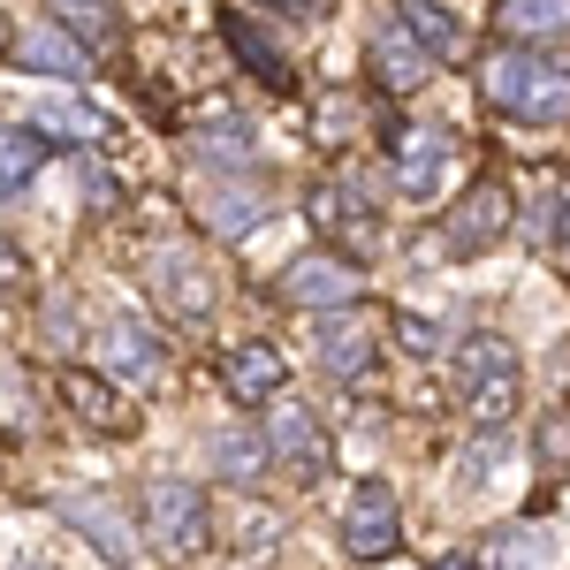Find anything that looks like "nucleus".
I'll return each mask as SVG.
<instances>
[{
	"label": "nucleus",
	"mask_w": 570,
	"mask_h": 570,
	"mask_svg": "<svg viewBox=\"0 0 570 570\" xmlns=\"http://www.w3.org/2000/svg\"><path fill=\"white\" fill-rule=\"evenodd\" d=\"M487 107L510 115V122H540L548 130V122L570 115V69L548 61L540 46H502L487 61Z\"/></svg>",
	"instance_id": "f257e3e1"
},
{
	"label": "nucleus",
	"mask_w": 570,
	"mask_h": 570,
	"mask_svg": "<svg viewBox=\"0 0 570 570\" xmlns=\"http://www.w3.org/2000/svg\"><path fill=\"white\" fill-rule=\"evenodd\" d=\"M456 403L494 426V419H510L518 411V351L502 343V335H464L456 343Z\"/></svg>",
	"instance_id": "f03ea898"
},
{
	"label": "nucleus",
	"mask_w": 570,
	"mask_h": 570,
	"mask_svg": "<svg viewBox=\"0 0 570 570\" xmlns=\"http://www.w3.org/2000/svg\"><path fill=\"white\" fill-rule=\"evenodd\" d=\"M305 214L320 236H335V244H351V252H373L381 244V190L365 176H335V183H320L305 198Z\"/></svg>",
	"instance_id": "7ed1b4c3"
},
{
	"label": "nucleus",
	"mask_w": 570,
	"mask_h": 570,
	"mask_svg": "<svg viewBox=\"0 0 570 570\" xmlns=\"http://www.w3.org/2000/svg\"><path fill=\"white\" fill-rule=\"evenodd\" d=\"M502 236H510V190L502 183H472L449 206V220H441V244H426V252H441V259H480Z\"/></svg>",
	"instance_id": "20e7f679"
},
{
	"label": "nucleus",
	"mask_w": 570,
	"mask_h": 570,
	"mask_svg": "<svg viewBox=\"0 0 570 570\" xmlns=\"http://www.w3.org/2000/svg\"><path fill=\"white\" fill-rule=\"evenodd\" d=\"M145 525H153V548L160 556H198L206 548V494L176 472L145 480Z\"/></svg>",
	"instance_id": "39448f33"
},
{
	"label": "nucleus",
	"mask_w": 570,
	"mask_h": 570,
	"mask_svg": "<svg viewBox=\"0 0 570 570\" xmlns=\"http://www.w3.org/2000/svg\"><path fill=\"white\" fill-rule=\"evenodd\" d=\"M91 351H99V373H107L122 395H145V389L168 381V351H160V335L137 327V320H107Z\"/></svg>",
	"instance_id": "423d86ee"
},
{
	"label": "nucleus",
	"mask_w": 570,
	"mask_h": 570,
	"mask_svg": "<svg viewBox=\"0 0 570 570\" xmlns=\"http://www.w3.org/2000/svg\"><path fill=\"white\" fill-rule=\"evenodd\" d=\"M312 351H320V365H327V381H343V389H357V381L373 373V351H381V327H373L365 312H351V305H327L320 320H312Z\"/></svg>",
	"instance_id": "0eeeda50"
},
{
	"label": "nucleus",
	"mask_w": 570,
	"mask_h": 570,
	"mask_svg": "<svg viewBox=\"0 0 570 570\" xmlns=\"http://www.w3.org/2000/svg\"><path fill=\"white\" fill-rule=\"evenodd\" d=\"M153 297L168 305V320L206 327V320H214V274H206V259H198L190 244H160V252H153Z\"/></svg>",
	"instance_id": "6e6552de"
},
{
	"label": "nucleus",
	"mask_w": 570,
	"mask_h": 570,
	"mask_svg": "<svg viewBox=\"0 0 570 570\" xmlns=\"http://www.w3.org/2000/svg\"><path fill=\"white\" fill-rule=\"evenodd\" d=\"M395 540H403L395 487H389V480H365V487L351 494V510H343V548H351L357 563H381V556H395Z\"/></svg>",
	"instance_id": "1a4fd4ad"
},
{
	"label": "nucleus",
	"mask_w": 570,
	"mask_h": 570,
	"mask_svg": "<svg viewBox=\"0 0 570 570\" xmlns=\"http://www.w3.org/2000/svg\"><path fill=\"white\" fill-rule=\"evenodd\" d=\"M198 220L214 228V236H252L266 214H274V198H266L252 176H220V168H206V183H198Z\"/></svg>",
	"instance_id": "9d476101"
},
{
	"label": "nucleus",
	"mask_w": 570,
	"mask_h": 570,
	"mask_svg": "<svg viewBox=\"0 0 570 570\" xmlns=\"http://www.w3.org/2000/svg\"><path fill=\"white\" fill-rule=\"evenodd\" d=\"M449 160H456V137L449 130H395V160H389V183L403 198H441V176H449Z\"/></svg>",
	"instance_id": "9b49d317"
},
{
	"label": "nucleus",
	"mask_w": 570,
	"mask_h": 570,
	"mask_svg": "<svg viewBox=\"0 0 570 570\" xmlns=\"http://www.w3.org/2000/svg\"><path fill=\"white\" fill-rule=\"evenodd\" d=\"M282 297L305 312H327V305H357L365 297V274L351 259H335V252H305V259L282 274Z\"/></svg>",
	"instance_id": "f8f14e48"
},
{
	"label": "nucleus",
	"mask_w": 570,
	"mask_h": 570,
	"mask_svg": "<svg viewBox=\"0 0 570 570\" xmlns=\"http://www.w3.org/2000/svg\"><path fill=\"white\" fill-rule=\"evenodd\" d=\"M426 77H434V53L403 31V16H381L373 23V85L389 91V99H411Z\"/></svg>",
	"instance_id": "ddd939ff"
},
{
	"label": "nucleus",
	"mask_w": 570,
	"mask_h": 570,
	"mask_svg": "<svg viewBox=\"0 0 570 570\" xmlns=\"http://www.w3.org/2000/svg\"><path fill=\"white\" fill-rule=\"evenodd\" d=\"M274 411H266V464H289V472H320V456H327V441H320V419H312L305 403H282V395H266Z\"/></svg>",
	"instance_id": "4468645a"
},
{
	"label": "nucleus",
	"mask_w": 570,
	"mask_h": 570,
	"mask_svg": "<svg viewBox=\"0 0 570 570\" xmlns=\"http://www.w3.org/2000/svg\"><path fill=\"white\" fill-rule=\"evenodd\" d=\"M23 122H31L46 145H69V153H91V145H107V122L91 115L77 91H46V99H31V115H23Z\"/></svg>",
	"instance_id": "2eb2a0df"
},
{
	"label": "nucleus",
	"mask_w": 570,
	"mask_h": 570,
	"mask_svg": "<svg viewBox=\"0 0 570 570\" xmlns=\"http://www.w3.org/2000/svg\"><path fill=\"white\" fill-rule=\"evenodd\" d=\"M8 46H16V61H23V69H39V77H91V46L77 39V31H61L53 16L31 23L23 39H8Z\"/></svg>",
	"instance_id": "dca6fc26"
},
{
	"label": "nucleus",
	"mask_w": 570,
	"mask_h": 570,
	"mask_svg": "<svg viewBox=\"0 0 570 570\" xmlns=\"http://www.w3.org/2000/svg\"><path fill=\"white\" fill-rule=\"evenodd\" d=\"M220 381H228L236 403H266V395H282V351L274 343H236L220 357Z\"/></svg>",
	"instance_id": "f3484780"
},
{
	"label": "nucleus",
	"mask_w": 570,
	"mask_h": 570,
	"mask_svg": "<svg viewBox=\"0 0 570 570\" xmlns=\"http://www.w3.org/2000/svg\"><path fill=\"white\" fill-rule=\"evenodd\" d=\"M190 153H198V168H220V176H259L252 122H206V130L190 137Z\"/></svg>",
	"instance_id": "a211bd4d"
},
{
	"label": "nucleus",
	"mask_w": 570,
	"mask_h": 570,
	"mask_svg": "<svg viewBox=\"0 0 570 570\" xmlns=\"http://www.w3.org/2000/svg\"><path fill=\"white\" fill-rule=\"evenodd\" d=\"M494 23H502V39H518V46L570 39V0H494Z\"/></svg>",
	"instance_id": "6ab92c4d"
},
{
	"label": "nucleus",
	"mask_w": 570,
	"mask_h": 570,
	"mask_svg": "<svg viewBox=\"0 0 570 570\" xmlns=\"http://www.w3.org/2000/svg\"><path fill=\"white\" fill-rule=\"evenodd\" d=\"M220 31H228V53H236V61H244L266 91H289V61H282V46L266 39L252 16H236V8H228V16H220Z\"/></svg>",
	"instance_id": "aec40b11"
},
{
	"label": "nucleus",
	"mask_w": 570,
	"mask_h": 570,
	"mask_svg": "<svg viewBox=\"0 0 570 570\" xmlns=\"http://www.w3.org/2000/svg\"><path fill=\"white\" fill-rule=\"evenodd\" d=\"M395 16H403V31L426 46L434 61H464V46H472V39H464V23H456L441 0H395Z\"/></svg>",
	"instance_id": "412c9836"
},
{
	"label": "nucleus",
	"mask_w": 570,
	"mask_h": 570,
	"mask_svg": "<svg viewBox=\"0 0 570 570\" xmlns=\"http://www.w3.org/2000/svg\"><path fill=\"white\" fill-rule=\"evenodd\" d=\"M46 16H53L61 31H77L91 53L122 46V8H115V0H46Z\"/></svg>",
	"instance_id": "4be33fe9"
},
{
	"label": "nucleus",
	"mask_w": 570,
	"mask_h": 570,
	"mask_svg": "<svg viewBox=\"0 0 570 570\" xmlns=\"http://www.w3.org/2000/svg\"><path fill=\"white\" fill-rule=\"evenodd\" d=\"M46 168V137L23 122V130H0V206H16Z\"/></svg>",
	"instance_id": "5701e85b"
},
{
	"label": "nucleus",
	"mask_w": 570,
	"mask_h": 570,
	"mask_svg": "<svg viewBox=\"0 0 570 570\" xmlns=\"http://www.w3.org/2000/svg\"><path fill=\"white\" fill-rule=\"evenodd\" d=\"M69 525L85 532V540L99 548V556H107V563H130L137 540H130V525H122V518H115L107 502H91V494H85V502H69Z\"/></svg>",
	"instance_id": "b1692460"
},
{
	"label": "nucleus",
	"mask_w": 570,
	"mask_h": 570,
	"mask_svg": "<svg viewBox=\"0 0 570 570\" xmlns=\"http://www.w3.org/2000/svg\"><path fill=\"white\" fill-rule=\"evenodd\" d=\"M107 389H115L107 373H69V381H61V403H69L77 419H91V426H130V411H122Z\"/></svg>",
	"instance_id": "393cba45"
},
{
	"label": "nucleus",
	"mask_w": 570,
	"mask_h": 570,
	"mask_svg": "<svg viewBox=\"0 0 570 570\" xmlns=\"http://www.w3.org/2000/svg\"><path fill=\"white\" fill-rule=\"evenodd\" d=\"M487 556L494 563H563V532L556 525H510V532H494Z\"/></svg>",
	"instance_id": "a878e982"
},
{
	"label": "nucleus",
	"mask_w": 570,
	"mask_h": 570,
	"mask_svg": "<svg viewBox=\"0 0 570 570\" xmlns=\"http://www.w3.org/2000/svg\"><path fill=\"white\" fill-rule=\"evenodd\" d=\"M214 464L228 472V480H252V472H266V441L259 434H220L214 441Z\"/></svg>",
	"instance_id": "bb28decb"
},
{
	"label": "nucleus",
	"mask_w": 570,
	"mask_h": 570,
	"mask_svg": "<svg viewBox=\"0 0 570 570\" xmlns=\"http://www.w3.org/2000/svg\"><path fill=\"white\" fill-rule=\"evenodd\" d=\"M395 335H403L411 351H426V357L441 351V327H426V312H403V320H395Z\"/></svg>",
	"instance_id": "cd10ccee"
},
{
	"label": "nucleus",
	"mask_w": 570,
	"mask_h": 570,
	"mask_svg": "<svg viewBox=\"0 0 570 570\" xmlns=\"http://www.w3.org/2000/svg\"><path fill=\"white\" fill-rule=\"evenodd\" d=\"M0 419H23V426H31V389H23V373H0Z\"/></svg>",
	"instance_id": "c85d7f7f"
},
{
	"label": "nucleus",
	"mask_w": 570,
	"mask_h": 570,
	"mask_svg": "<svg viewBox=\"0 0 570 570\" xmlns=\"http://www.w3.org/2000/svg\"><path fill=\"white\" fill-rule=\"evenodd\" d=\"M548 244H556V266L570 274V190L556 198V236H548Z\"/></svg>",
	"instance_id": "c756f323"
},
{
	"label": "nucleus",
	"mask_w": 570,
	"mask_h": 570,
	"mask_svg": "<svg viewBox=\"0 0 570 570\" xmlns=\"http://www.w3.org/2000/svg\"><path fill=\"white\" fill-rule=\"evenodd\" d=\"M85 190H91V214H115V183L99 176L91 160H85Z\"/></svg>",
	"instance_id": "7c9ffc66"
},
{
	"label": "nucleus",
	"mask_w": 570,
	"mask_h": 570,
	"mask_svg": "<svg viewBox=\"0 0 570 570\" xmlns=\"http://www.w3.org/2000/svg\"><path fill=\"white\" fill-rule=\"evenodd\" d=\"M8 39H16V31H8V23H0V46H8Z\"/></svg>",
	"instance_id": "2f4dec72"
}]
</instances>
